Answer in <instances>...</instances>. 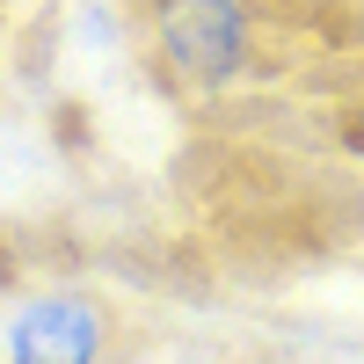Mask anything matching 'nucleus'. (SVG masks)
<instances>
[{"mask_svg": "<svg viewBox=\"0 0 364 364\" xmlns=\"http://www.w3.org/2000/svg\"><path fill=\"white\" fill-rule=\"evenodd\" d=\"M102 306L73 291H51L22 306L8 328V364H102Z\"/></svg>", "mask_w": 364, "mask_h": 364, "instance_id": "f257e3e1", "label": "nucleus"}, {"mask_svg": "<svg viewBox=\"0 0 364 364\" xmlns=\"http://www.w3.org/2000/svg\"><path fill=\"white\" fill-rule=\"evenodd\" d=\"M240 37H248V22H240V0H161V44L168 58L190 80H226L240 66Z\"/></svg>", "mask_w": 364, "mask_h": 364, "instance_id": "f03ea898", "label": "nucleus"}]
</instances>
